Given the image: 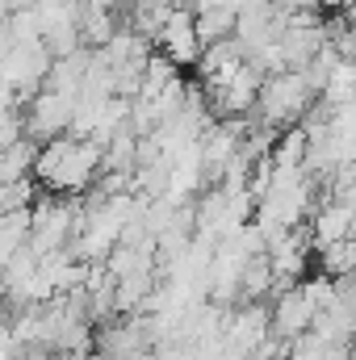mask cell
I'll return each mask as SVG.
<instances>
[{
  "label": "cell",
  "instance_id": "obj_1",
  "mask_svg": "<svg viewBox=\"0 0 356 360\" xmlns=\"http://www.w3.org/2000/svg\"><path fill=\"white\" fill-rule=\"evenodd\" d=\"M101 168H105L101 143L72 139V134L46 139L38 147V155H34V180L46 193H63V197H84L92 184H96Z\"/></svg>",
  "mask_w": 356,
  "mask_h": 360
},
{
  "label": "cell",
  "instance_id": "obj_2",
  "mask_svg": "<svg viewBox=\"0 0 356 360\" xmlns=\"http://www.w3.org/2000/svg\"><path fill=\"white\" fill-rule=\"evenodd\" d=\"M314 96L319 92L310 89V80L298 72V68H285V72H272L265 76V84H260V96H256V122H265V126H293L298 117H306L310 113V105H314Z\"/></svg>",
  "mask_w": 356,
  "mask_h": 360
},
{
  "label": "cell",
  "instance_id": "obj_3",
  "mask_svg": "<svg viewBox=\"0 0 356 360\" xmlns=\"http://www.w3.org/2000/svg\"><path fill=\"white\" fill-rule=\"evenodd\" d=\"M76 101L80 96H72V92H59V89H42L30 96V105H25V113H21V122H25V134L30 139H59V134H68L72 130V113H76Z\"/></svg>",
  "mask_w": 356,
  "mask_h": 360
},
{
  "label": "cell",
  "instance_id": "obj_4",
  "mask_svg": "<svg viewBox=\"0 0 356 360\" xmlns=\"http://www.w3.org/2000/svg\"><path fill=\"white\" fill-rule=\"evenodd\" d=\"M155 46L177 63V68H193L197 55H201V38H197V17L193 8H168L160 34H155Z\"/></svg>",
  "mask_w": 356,
  "mask_h": 360
},
{
  "label": "cell",
  "instance_id": "obj_5",
  "mask_svg": "<svg viewBox=\"0 0 356 360\" xmlns=\"http://www.w3.org/2000/svg\"><path fill=\"white\" fill-rule=\"evenodd\" d=\"M310 323H314V306L306 302L302 285H289V289L272 293V310H268V327H272V335H281V340L293 344L302 331H310Z\"/></svg>",
  "mask_w": 356,
  "mask_h": 360
},
{
  "label": "cell",
  "instance_id": "obj_6",
  "mask_svg": "<svg viewBox=\"0 0 356 360\" xmlns=\"http://www.w3.org/2000/svg\"><path fill=\"white\" fill-rule=\"evenodd\" d=\"M348 226H352V205H344V201H323V205H314L310 210V243H314V252L319 248H331V243H340V239H348Z\"/></svg>",
  "mask_w": 356,
  "mask_h": 360
},
{
  "label": "cell",
  "instance_id": "obj_7",
  "mask_svg": "<svg viewBox=\"0 0 356 360\" xmlns=\"http://www.w3.org/2000/svg\"><path fill=\"white\" fill-rule=\"evenodd\" d=\"M193 17H197V38L205 46V42H218V38L235 34L239 8H235V0H222V4H210V8H193Z\"/></svg>",
  "mask_w": 356,
  "mask_h": 360
},
{
  "label": "cell",
  "instance_id": "obj_8",
  "mask_svg": "<svg viewBox=\"0 0 356 360\" xmlns=\"http://www.w3.org/2000/svg\"><path fill=\"white\" fill-rule=\"evenodd\" d=\"M268 160H272L276 168H306V126H302V122H293V126L276 130Z\"/></svg>",
  "mask_w": 356,
  "mask_h": 360
},
{
  "label": "cell",
  "instance_id": "obj_9",
  "mask_svg": "<svg viewBox=\"0 0 356 360\" xmlns=\"http://www.w3.org/2000/svg\"><path fill=\"white\" fill-rule=\"evenodd\" d=\"M323 105H344V101H352L356 96V59H336V68L327 72V80H323Z\"/></svg>",
  "mask_w": 356,
  "mask_h": 360
},
{
  "label": "cell",
  "instance_id": "obj_10",
  "mask_svg": "<svg viewBox=\"0 0 356 360\" xmlns=\"http://www.w3.org/2000/svg\"><path fill=\"white\" fill-rule=\"evenodd\" d=\"M319 264H323L327 276H348V272H356V243L352 239H340L331 248H319Z\"/></svg>",
  "mask_w": 356,
  "mask_h": 360
},
{
  "label": "cell",
  "instance_id": "obj_11",
  "mask_svg": "<svg viewBox=\"0 0 356 360\" xmlns=\"http://www.w3.org/2000/svg\"><path fill=\"white\" fill-rule=\"evenodd\" d=\"M298 285H302L306 302L314 306V314H319V310H327V306L340 297V285H336V276H327V272H319V276H302Z\"/></svg>",
  "mask_w": 356,
  "mask_h": 360
},
{
  "label": "cell",
  "instance_id": "obj_12",
  "mask_svg": "<svg viewBox=\"0 0 356 360\" xmlns=\"http://www.w3.org/2000/svg\"><path fill=\"white\" fill-rule=\"evenodd\" d=\"M168 4H172V8H193L197 0H168Z\"/></svg>",
  "mask_w": 356,
  "mask_h": 360
},
{
  "label": "cell",
  "instance_id": "obj_13",
  "mask_svg": "<svg viewBox=\"0 0 356 360\" xmlns=\"http://www.w3.org/2000/svg\"><path fill=\"white\" fill-rule=\"evenodd\" d=\"M323 8H344V0H319Z\"/></svg>",
  "mask_w": 356,
  "mask_h": 360
}]
</instances>
